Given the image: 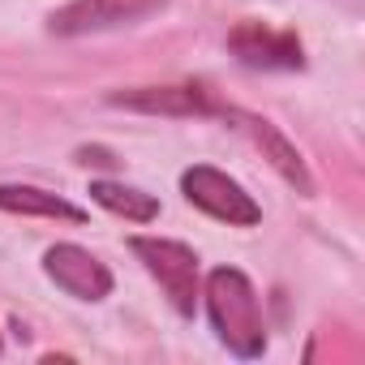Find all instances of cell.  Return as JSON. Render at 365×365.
I'll return each instance as SVG.
<instances>
[{
  "label": "cell",
  "mask_w": 365,
  "mask_h": 365,
  "mask_svg": "<svg viewBox=\"0 0 365 365\" xmlns=\"http://www.w3.org/2000/svg\"><path fill=\"white\" fill-rule=\"evenodd\" d=\"M207 301V318H211V331L215 339L241 356V361H258L267 352V322H262V301H258V288L250 284L245 271L237 267H215L198 292Z\"/></svg>",
  "instance_id": "6da1fadb"
},
{
  "label": "cell",
  "mask_w": 365,
  "mask_h": 365,
  "mask_svg": "<svg viewBox=\"0 0 365 365\" xmlns=\"http://www.w3.org/2000/svg\"><path fill=\"white\" fill-rule=\"evenodd\" d=\"M129 250L146 267V275L163 288L168 305L180 318H194L198 292H202V284H198V254L185 241H172V237H133Z\"/></svg>",
  "instance_id": "7a4b0ae2"
},
{
  "label": "cell",
  "mask_w": 365,
  "mask_h": 365,
  "mask_svg": "<svg viewBox=\"0 0 365 365\" xmlns=\"http://www.w3.org/2000/svg\"><path fill=\"white\" fill-rule=\"evenodd\" d=\"M180 194L190 198V207H198L202 215H211L228 228L262 224V207L254 202V194H245L241 180H232L228 172H220L211 163H194L180 172Z\"/></svg>",
  "instance_id": "3957f363"
},
{
  "label": "cell",
  "mask_w": 365,
  "mask_h": 365,
  "mask_svg": "<svg viewBox=\"0 0 365 365\" xmlns=\"http://www.w3.org/2000/svg\"><path fill=\"white\" fill-rule=\"evenodd\" d=\"M163 9V0H69L48 18V31L61 39H78V35H99V31H116V26H133L150 14Z\"/></svg>",
  "instance_id": "277c9868"
},
{
  "label": "cell",
  "mask_w": 365,
  "mask_h": 365,
  "mask_svg": "<svg viewBox=\"0 0 365 365\" xmlns=\"http://www.w3.org/2000/svg\"><path fill=\"white\" fill-rule=\"evenodd\" d=\"M43 275H48L61 292H69L73 301H103V297L112 292V271H108V262H99L91 250H82V245H73V241H61V245H52V250L43 254Z\"/></svg>",
  "instance_id": "5b68a950"
},
{
  "label": "cell",
  "mask_w": 365,
  "mask_h": 365,
  "mask_svg": "<svg viewBox=\"0 0 365 365\" xmlns=\"http://www.w3.org/2000/svg\"><path fill=\"white\" fill-rule=\"evenodd\" d=\"M220 116H224V120H237V129L262 150V159L288 180V185H292L301 198H314V176H309L305 159L297 155V146H292L267 116H254V112H241V108H220Z\"/></svg>",
  "instance_id": "8992f818"
},
{
  "label": "cell",
  "mask_w": 365,
  "mask_h": 365,
  "mask_svg": "<svg viewBox=\"0 0 365 365\" xmlns=\"http://www.w3.org/2000/svg\"><path fill=\"white\" fill-rule=\"evenodd\" d=\"M228 52L245 69H305V48L292 31H271L262 22H241L228 35Z\"/></svg>",
  "instance_id": "52a82bcc"
},
{
  "label": "cell",
  "mask_w": 365,
  "mask_h": 365,
  "mask_svg": "<svg viewBox=\"0 0 365 365\" xmlns=\"http://www.w3.org/2000/svg\"><path fill=\"white\" fill-rule=\"evenodd\" d=\"M108 103L146 112V116H211V112H220V103L202 86H129V91H112Z\"/></svg>",
  "instance_id": "ba28073f"
},
{
  "label": "cell",
  "mask_w": 365,
  "mask_h": 365,
  "mask_svg": "<svg viewBox=\"0 0 365 365\" xmlns=\"http://www.w3.org/2000/svg\"><path fill=\"white\" fill-rule=\"evenodd\" d=\"M0 211L86 224V211H82V207H73L69 198H61V194H52V190H39V185H0Z\"/></svg>",
  "instance_id": "9c48e42d"
},
{
  "label": "cell",
  "mask_w": 365,
  "mask_h": 365,
  "mask_svg": "<svg viewBox=\"0 0 365 365\" xmlns=\"http://www.w3.org/2000/svg\"><path fill=\"white\" fill-rule=\"evenodd\" d=\"M91 198H95L103 211H112V215H120V220H129V224H150V220H159V198L146 194V190L120 185V180H91Z\"/></svg>",
  "instance_id": "30bf717a"
},
{
  "label": "cell",
  "mask_w": 365,
  "mask_h": 365,
  "mask_svg": "<svg viewBox=\"0 0 365 365\" xmlns=\"http://www.w3.org/2000/svg\"><path fill=\"white\" fill-rule=\"evenodd\" d=\"M78 163H82V168H91V163H95V168H116V155L103 150V146H82V150H78Z\"/></svg>",
  "instance_id": "8fae6325"
},
{
  "label": "cell",
  "mask_w": 365,
  "mask_h": 365,
  "mask_svg": "<svg viewBox=\"0 0 365 365\" xmlns=\"http://www.w3.org/2000/svg\"><path fill=\"white\" fill-rule=\"evenodd\" d=\"M0 348H5V339H0Z\"/></svg>",
  "instance_id": "7c38bea8"
}]
</instances>
